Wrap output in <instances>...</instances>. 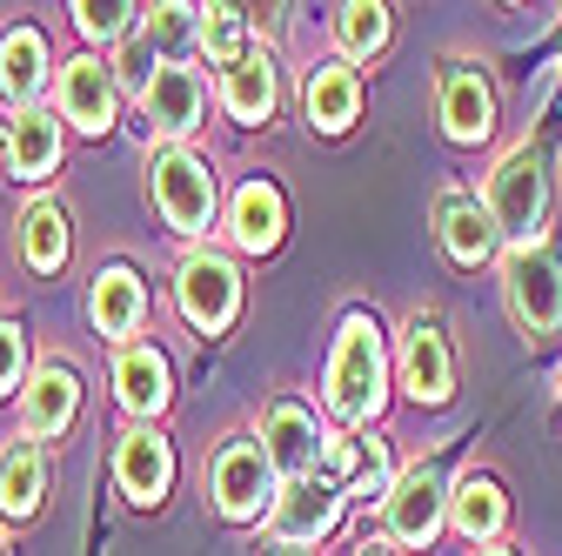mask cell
Wrapping results in <instances>:
<instances>
[{
    "label": "cell",
    "instance_id": "1",
    "mask_svg": "<svg viewBox=\"0 0 562 556\" xmlns=\"http://www.w3.org/2000/svg\"><path fill=\"white\" fill-rule=\"evenodd\" d=\"M382 389H389L382 329H375V315H348L341 342H335V363H328V409L341 423H369L382 409Z\"/></svg>",
    "mask_w": 562,
    "mask_h": 556
},
{
    "label": "cell",
    "instance_id": "2",
    "mask_svg": "<svg viewBox=\"0 0 562 556\" xmlns=\"http://www.w3.org/2000/svg\"><path fill=\"white\" fill-rule=\"evenodd\" d=\"M503 296L522 335H555L562 329V255L542 242H522L503 255Z\"/></svg>",
    "mask_w": 562,
    "mask_h": 556
},
{
    "label": "cell",
    "instance_id": "3",
    "mask_svg": "<svg viewBox=\"0 0 562 556\" xmlns=\"http://www.w3.org/2000/svg\"><path fill=\"white\" fill-rule=\"evenodd\" d=\"M488 215H496V229L522 248L536 242L542 215H549V168H542V148H509L496 162V175H488Z\"/></svg>",
    "mask_w": 562,
    "mask_h": 556
},
{
    "label": "cell",
    "instance_id": "4",
    "mask_svg": "<svg viewBox=\"0 0 562 556\" xmlns=\"http://www.w3.org/2000/svg\"><path fill=\"white\" fill-rule=\"evenodd\" d=\"M148 175H155L161 215H168L181 235H207V222H215V175H207L194 155H181V148H161Z\"/></svg>",
    "mask_w": 562,
    "mask_h": 556
},
{
    "label": "cell",
    "instance_id": "5",
    "mask_svg": "<svg viewBox=\"0 0 562 556\" xmlns=\"http://www.w3.org/2000/svg\"><path fill=\"white\" fill-rule=\"evenodd\" d=\"M241 309V275L228 255H188L181 262V315L201 335H222Z\"/></svg>",
    "mask_w": 562,
    "mask_h": 556
},
{
    "label": "cell",
    "instance_id": "6",
    "mask_svg": "<svg viewBox=\"0 0 562 556\" xmlns=\"http://www.w3.org/2000/svg\"><path fill=\"white\" fill-rule=\"evenodd\" d=\"M207 497L222 516H261V503L274 497V463L261 443H222L215 469H207Z\"/></svg>",
    "mask_w": 562,
    "mask_h": 556
},
{
    "label": "cell",
    "instance_id": "7",
    "mask_svg": "<svg viewBox=\"0 0 562 556\" xmlns=\"http://www.w3.org/2000/svg\"><path fill=\"white\" fill-rule=\"evenodd\" d=\"M402 389H408L422 409H442L449 389H456L449 335H442V322H429V315H415V322L402 329Z\"/></svg>",
    "mask_w": 562,
    "mask_h": 556
},
{
    "label": "cell",
    "instance_id": "8",
    "mask_svg": "<svg viewBox=\"0 0 562 556\" xmlns=\"http://www.w3.org/2000/svg\"><path fill=\"white\" fill-rule=\"evenodd\" d=\"M442 516H449V490H442V476L429 463L408 469L395 490H389V536L408 543V549H429L436 530H442Z\"/></svg>",
    "mask_w": 562,
    "mask_h": 556
},
{
    "label": "cell",
    "instance_id": "9",
    "mask_svg": "<svg viewBox=\"0 0 562 556\" xmlns=\"http://www.w3.org/2000/svg\"><path fill=\"white\" fill-rule=\"evenodd\" d=\"M261 449L274 463V476H289V482H308L315 476V456H322V430H315V415L302 402H274L261 415Z\"/></svg>",
    "mask_w": 562,
    "mask_h": 556
},
{
    "label": "cell",
    "instance_id": "10",
    "mask_svg": "<svg viewBox=\"0 0 562 556\" xmlns=\"http://www.w3.org/2000/svg\"><path fill=\"white\" fill-rule=\"evenodd\" d=\"M442 127H449V142H488V127H496V88H488L482 67H469V60L442 67Z\"/></svg>",
    "mask_w": 562,
    "mask_h": 556
},
{
    "label": "cell",
    "instance_id": "11",
    "mask_svg": "<svg viewBox=\"0 0 562 556\" xmlns=\"http://www.w3.org/2000/svg\"><path fill=\"white\" fill-rule=\"evenodd\" d=\"M60 114L88 127V134H108L114 127V75H108V60L94 54H75L60 67Z\"/></svg>",
    "mask_w": 562,
    "mask_h": 556
},
{
    "label": "cell",
    "instance_id": "12",
    "mask_svg": "<svg viewBox=\"0 0 562 556\" xmlns=\"http://www.w3.org/2000/svg\"><path fill=\"white\" fill-rule=\"evenodd\" d=\"M114 476H121L127 503H161L168 482H175V449L155 430H127L121 449H114Z\"/></svg>",
    "mask_w": 562,
    "mask_h": 556
},
{
    "label": "cell",
    "instance_id": "13",
    "mask_svg": "<svg viewBox=\"0 0 562 556\" xmlns=\"http://www.w3.org/2000/svg\"><path fill=\"white\" fill-rule=\"evenodd\" d=\"M335 516H341V497L328 490V482H315V476L308 482H289V490L274 497V536L289 543V549L295 543H315L322 530H335Z\"/></svg>",
    "mask_w": 562,
    "mask_h": 556
},
{
    "label": "cell",
    "instance_id": "14",
    "mask_svg": "<svg viewBox=\"0 0 562 556\" xmlns=\"http://www.w3.org/2000/svg\"><path fill=\"white\" fill-rule=\"evenodd\" d=\"M436 222H442V248H449V262H462V268H475V262H488L496 255V215H488V201H469V194H449L442 208H436Z\"/></svg>",
    "mask_w": 562,
    "mask_h": 556
},
{
    "label": "cell",
    "instance_id": "15",
    "mask_svg": "<svg viewBox=\"0 0 562 556\" xmlns=\"http://www.w3.org/2000/svg\"><path fill=\"white\" fill-rule=\"evenodd\" d=\"M356 108H362L356 67H348V60H322V67H308V121H315L322 134H341L348 121H356Z\"/></svg>",
    "mask_w": 562,
    "mask_h": 556
},
{
    "label": "cell",
    "instance_id": "16",
    "mask_svg": "<svg viewBox=\"0 0 562 556\" xmlns=\"http://www.w3.org/2000/svg\"><path fill=\"white\" fill-rule=\"evenodd\" d=\"M140 114H148L161 134H188L201 121V81H194V67H161V75L148 81V94H140Z\"/></svg>",
    "mask_w": 562,
    "mask_h": 556
},
{
    "label": "cell",
    "instance_id": "17",
    "mask_svg": "<svg viewBox=\"0 0 562 556\" xmlns=\"http://www.w3.org/2000/svg\"><path fill=\"white\" fill-rule=\"evenodd\" d=\"M47 81V41L34 27H14L8 41H0V101H14L27 114V101L41 94Z\"/></svg>",
    "mask_w": 562,
    "mask_h": 556
},
{
    "label": "cell",
    "instance_id": "18",
    "mask_svg": "<svg viewBox=\"0 0 562 556\" xmlns=\"http://www.w3.org/2000/svg\"><path fill=\"white\" fill-rule=\"evenodd\" d=\"M228 235H235V248H248V255H268V248L281 242V194H274L268 181H241V188H235Z\"/></svg>",
    "mask_w": 562,
    "mask_h": 556
},
{
    "label": "cell",
    "instance_id": "19",
    "mask_svg": "<svg viewBox=\"0 0 562 556\" xmlns=\"http://www.w3.org/2000/svg\"><path fill=\"white\" fill-rule=\"evenodd\" d=\"M41 497H47L41 443H8V449H0V516H34Z\"/></svg>",
    "mask_w": 562,
    "mask_h": 556
},
{
    "label": "cell",
    "instance_id": "20",
    "mask_svg": "<svg viewBox=\"0 0 562 556\" xmlns=\"http://www.w3.org/2000/svg\"><path fill=\"white\" fill-rule=\"evenodd\" d=\"M503 516H509V503H503V482L469 469V476L456 482V497H449V523H456L469 543H488V536L503 530Z\"/></svg>",
    "mask_w": 562,
    "mask_h": 556
},
{
    "label": "cell",
    "instance_id": "21",
    "mask_svg": "<svg viewBox=\"0 0 562 556\" xmlns=\"http://www.w3.org/2000/svg\"><path fill=\"white\" fill-rule=\"evenodd\" d=\"M114 396L127 415H161L168 409V363L155 349H121L114 363Z\"/></svg>",
    "mask_w": 562,
    "mask_h": 556
},
{
    "label": "cell",
    "instance_id": "22",
    "mask_svg": "<svg viewBox=\"0 0 562 556\" xmlns=\"http://www.w3.org/2000/svg\"><path fill=\"white\" fill-rule=\"evenodd\" d=\"M140 275L134 268H101L94 275V296H88V315H94V329L101 335H134L140 329Z\"/></svg>",
    "mask_w": 562,
    "mask_h": 556
},
{
    "label": "cell",
    "instance_id": "23",
    "mask_svg": "<svg viewBox=\"0 0 562 556\" xmlns=\"http://www.w3.org/2000/svg\"><path fill=\"white\" fill-rule=\"evenodd\" d=\"M75 402H81L75 369L47 363V369L34 376V389H27V430H34V436H60L67 423H75Z\"/></svg>",
    "mask_w": 562,
    "mask_h": 556
},
{
    "label": "cell",
    "instance_id": "24",
    "mask_svg": "<svg viewBox=\"0 0 562 556\" xmlns=\"http://www.w3.org/2000/svg\"><path fill=\"white\" fill-rule=\"evenodd\" d=\"M54 162H60V121H47L41 108L14 114V134H8V168H14L21 181H41Z\"/></svg>",
    "mask_w": 562,
    "mask_h": 556
},
{
    "label": "cell",
    "instance_id": "25",
    "mask_svg": "<svg viewBox=\"0 0 562 556\" xmlns=\"http://www.w3.org/2000/svg\"><path fill=\"white\" fill-rule=\"evenodd\" d=\"M222 101H228L235 121H268L274 114V60L268 54L235 60L228 75H222Z\"/></svg>",
    "mask_w": 562,
    "mask_h": 556
},
{
    "label": "cell",
    "instance_id": "26",
    "mask_svg": "<svg viewBox=\"0 0 562 556\" xmlns=\"http://www.w3.org/2000/svg\"><path fill=\"white\" fill-rule=\"evenodd\" d=\"M21 255H27L34 275H54L67 262V222H60L54 201H41V208H27V215H21Z\"/></svg>",
    "mask_w": 562,
    "mask_h": 556
},
{
    "label": "cell",
    "instance_id": "27",
    "mask_svg": "<svg viewBox=\"0 0 562 556\" xmlns=\"http://www.w3.org/2000/svg\"><path fill=\"white\" fill-rule=\"evenodd\" d=\"M201 47L215 54L222 67L248 60V14H241V8H207V14H201Z\"/></svg>",
    "mask_w": 562,
    "mask_h": 556
},
{
    "label": "cell",
    "instance_id": "28",
    "mask_svg": "<svg viewBox=\"0 0 562 556\" xmlns=\"http://www.w3.org/2000/svg\"><path fill=\"white\" fill-rule=\"evenodd\" d=\"M335 34H341V54H375L382 41H389V8H362V0H356V8H341L335 14Z\"/></svg>",
    "mask_w": 562,
    "mask_h": 556
},
{
    "label": "cell",
    "instance_id": "29",
    "mask_svg": "<svg viewBox=\"0 0 562 556\" xmlns=\"http://www.w3.org/2000/svg\"><path fill=\"white\" fill-rule=\"evenodd\" d=\"M188 34H201V8H155L148 14V41H161V47H181Z\"/></svg>",
    "mask_w": 562,
    "mask_h": 556
},
{
    "label": "cell",
    "instance_id": "30",
    "mask_svg": "<svg viewBox=\"0 0 562 556\" xmlns=\"http://www.w3.org/2000/svg\"><path fill=\"white\" fill-rule=\"evenodd\" d=\"M389 490H395V482H389V449L369 443V463H362V476H356V497H362V503H389Z\"/></svg>",
    "mask_w": 562,
    "mask_h": 556
},
{
    "label": "cell",
    "instance_id": "31",
    "mask_svg": "<svg viewBox=\"0 0 562 556\" xmlns=\"http://www.w3.org/2000/svg\"><path fill=\"white\" fill-rule=\"evenodd\" d=\"M161 75V60H155V41H134L127 54H121V81L134 88V94H148V81Z\"/></svg>",
    "mask_w": 562,
    "mask_h": 556
},
{
    "label": "cell",
    "instance_id": "32",
    "mask_svg": "<svg viewBox=\"0 0 562 556\" xmlns=\"http://www.w3.org/2000/svg\"><path fill=\"white\" fill-rule=\"evenodd\" d=\"M127 14H134V8H121V0H114V8H75V21H81V34H101V41H114V34H127Z\"/></svg>",
    "mask_w": 562,
    "mask_h": 556
},
{
    "label": "cell",
    "instance_id": "33",
    "mask_svg": "<svg viewBox=\"0 0 562 556\" xmlns=\"http://www.w3.org/2000/svg\"><path fill=\"white\" fill-rule=\"evenodd\" d=\"M21 363H27V356H21V329H14V322H0V396L21 382Z\"/></svg>",
    "mask_w": 562,
    "mask_h": 556
},
{
    "label": "cell",
    "instance_id": "34",
    "mask_svg": "<svg viewBox=\"0 0 562 556\" xmlns=\"http://www.w3.org/2000/svg\"><path fill=\"white\" fill-rule=\"evenodd\" d=\"M268 556H308V549H289V543H281V549H268Z\"/></svg>",
    "mask_w": 562,
    "mask_h": 556
},
{
    "label": "cell",
    "instance_id": "35",
    "mask_svg": "<svg viewBox=\"0 0 562 556\" xmlns=\"http://www.w3.org/2000/svg\"><path fill=\"white\" fill-rule=\"evenodd\" d=\"M482 556H516V549H482Z\"/></svg>",
    "mask_w": 562,
    "mask_h": 556
},
{
    "label": "cell",
    "instance_id": "36",
    "mask_svg": "<svg viewBox=\"0 0 562 556\" xmlns=\"http://www.w3.org/2000/svg\"><path fill=\"white\" fill-rule=\"evenodd\" d=\"M369 556H389V549H369Z\"/></svg>",
    "mask_w": 562,
    "mask_h": 556
}]
</instances>
